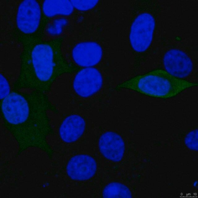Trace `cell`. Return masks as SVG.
Instances as JSON below:
<instances>
[{"instance_id":"6da1fadb","label":"cell","mask_w":198,"mask_h":198,"mask_svg":"<svg viewBox=\"0 0 198 198\" xmlns=\"http://www.w3.org/2000/svg\"><path fill=\"white\" fill-rule=\"evenodd\" d=\"M3 124L18 145V155L31 148H38L51 156L53 151L46 141L53 132L48 111L58 110L45 93L35 90H13L1 100Z\"/></svg>"},{"instance_id":"7a4b0ae2","label":"cell","mask_w":198,"mask_h":198,"mask_svg":"<svg viewBox=\"0 0 198 198\" xmlns=\"http://www.w3.org/2000/svg\"><path fill=\"white\" fill-rule=\"evenodd\" d=\"M23 42L20 72L13 90L48 93L58 77L76 70L64 59L61 46L36 39Z\"/></svg>"},{"instance_id":"3957f363","label":"cell","mask_w":198,"mask_h":198,"mask_svg":"<svg viewBox=\"0 0 198 198\" xmlns=\"http://www.w3.org/2000/svg\"><path fill=\"white\" fill-rule=\"evenodd\" d=\"M0 2L2 39H10L12 34L29 38L39 32L43 17L39 0Z\"/></svg>"},{"instance_id":"277c9868","label":"cell","mask_w":198,"mask_h":198,"mask_svg":"<svg viewBox=\"0 0 198 198\" xmlns=\"http://www.w3.org/2000/svg\"><path fill=\"white\" fill-rule=\"evenodd\" d=\"M197 86V83L176 78L166 71L157 69L132 78L118 84L115 89H129L151 97L167 99Z\"/></svg>"},{"instance_id":"5b68a950","label":"cell","mask_w":198,"mask_h":198,"mask_svg":"<svg viewBox=\"0 0 198 198\" xmlns=\"http://www.w3.org/2000/svg\"><path fill=\"white\" fill-rule=\"evenodd\" d=\"M61 48L67 62L76 68L94 67L101 62L104 54L102 46L94 41L73 42L67 40L62 43Z\"/></svg>"},{"instance_id":"8992f818","label":"cell","mask_w":198,"mask_h":198,"mask_svg":"<svg viewBox=\"0 0 198 198\" xmlns=\"http://www.w3.org/2000/svg\"><path fill=\"white\" fill-rule=\"evenodd\" d=\"M23 44L13 40L3 41L0 45V87L12 88L19 77Z\"/></svg>"},{"instance_id":"52a82bcc","label":"cell","mask_w":198,"mask_h":198,"mask_svg":"<svg viewBox=\"0 0 198 198\" xmlns=\"http://www.w3.org/2000/svg\"><path fill=\"white\" fill-rule=\"evenodd\" d=\"M155 27V21L150 13L144 12L135 19L131 25L129 40L132 49L135 51H145L152 42Z\"/></svg>"},{"instance_id":"ba28073f","label":"cell","mask_w":198,"mask_h":198,"mask_svg":"<svg viewBox=\"0 0 198 198\" xmlns=\"http://www.w3.org/2000/svg\"><path fill=\"white\" fill-rule=\"evenodd\" d=\"M65 113L59 127V135L63 142L72 144L83 136L86 128V121L81 111Z\"/></svg>"},{"instance_id":"9c48e42d","label":"cell","mask_w":198,"mask_h":198,"mask_svg":"<svg viewBox=\"0 0 198 198\" xmlns=\"http://www.w3.org/2000/svg\"><path fill=\"white\" fill-rule=\"evenodd\" d=\"M97 168L96 161L92 156L81 154L70 158L66 170L67 175L71 179L84 181L92 178L96 173Z\"/></svg>"},{"instance_id":"30bf717a","label":"cell","mask_w":198,"mask_h":198,"mask_svg":"<svg viewBox=\"0 0 198 198\" xmlns=\"http://www.w3.org/2000/svg\"><path fill=\"white\" fill-rule=\"evenodd\" d=\"M163 63L167 72L180 79L188 76L193 68L192 62L189 57L184 52L177 49L167 51L164 55Z\"/></svg>"},{"instance_id":"8fae6325","label":"cell","mask_w":198,"mask_h":198,"mask_svg":"<svg viewBox=\"0 0 198 198\" xmlns=\"http://www.w3.org/2000/svg\"><path fill=\"white\" fill-rule=\"evenodd\" d=\"M98 147L105 158L114 162L122 160L125 150V143L121 136L110 131L101 135L98 140Z\"/></svg>"},{"instance_id":"7c38bea8","label":"cell","mask_w":198,"mask_h":198,"mask_svg":"<svg viewBox=\"0 0 198 198\" xmlns=\"http://www.w3.org/2000/svg\"><path fill=\"white\" fill-rule=\"evenodd\" d=\"M43 17L52 19L67 17L73 12L74 8L70 0H39Z\"/></svg>"},{"instance_id":"4fadbf2b","label":"cell","mask_w":198,"mask_h":198,"mask_svg":"<svg viewBox=\"0 0 198 198\" xmlns=\"http://www.w3.org/2000/svg\"><path fill=\"white\" fill-rule=\"evenodd\" d=\"M51 19L45 28L43 41H45L47 38H54L61 35L68 24L66 17L58 16Z\"/></svg>"},{"instance_id":"5bb4252c","label":"cell","mask_w":198,"mask_h":198,"mask_svg":"<svg viewBox=\"0 0 198 198\" xmlns=\"http://www.w3.org/2000/svg\"><path fill=\"white\" fill-rule=\"evenodd\" d=\"M102 197L105 198H131L132 195L130 188L126 185L117 182L107 184L104 188Z\"/></svg>"},{"instance_id":"9a60e30c","label":"cell","mask_w":198,"mask_h":198,"mask_svg":"<svg viewBox=\"0 0 198 198\" xmlns=\"http://www.w3.org/2000/svg\"><path fill=\"white\" fill-rule=\"evenodd\" d=\"M184 143L186 147L190 150L197 151L198 150V131L197 129L193 130L186 136Z\"/></svg>"},{"instance_id":"2e32d148","label":"cell","mask_w":198,"mask_h":198,"mask_svg":"<svg viewBox=\"0 0 198 198\" xmlns=\"http://www.w3.org/2000/svg\"><path fill=\"white\" fill-rule=\"evenodd\" d=\"M74 9L80 11H87L94 7L98 0H70Z\"/></svg>"},{"instance_id":"e0dca14e","label":"cell","mask_w":198,"mask_h":198,"mask_svg":"<svg viewBox=\"0 0 198 198\" xmlns=\"http://www.w3.org/2000/svg\"><path fill=\"white\" fill-rule=\"evenodd\" d=\"M198 182L197 180H195L193 183V186L195 187H197Z\"/></svg>"}]
</instances>
